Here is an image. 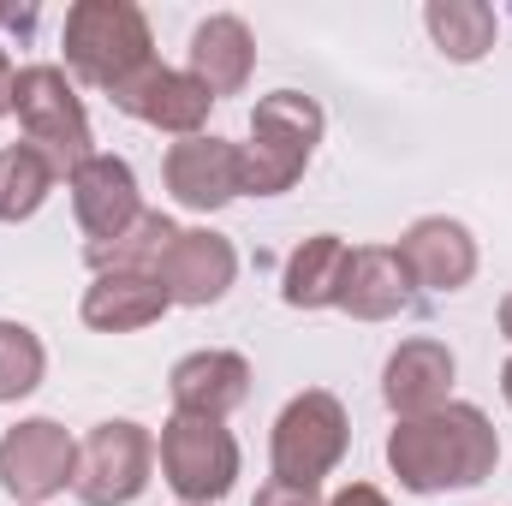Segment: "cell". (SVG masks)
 I'll return each mask as SVG.
<instances>
[{"mask_svg": "<svg viewBox=\"0 0 512 506\" xmlns=\"http://www.w3.org/2000/svg\"><path fill=\"white\" fill-rule=\"evenodd\" d=\"M501 459L495 423L477 405H441L423 417H399L387 435V465L411 495H441V489H477Z\"/></svg>", "mask_w": 512, "mask_h": 506, "instance_id": "obj_1", "label": "cell"}, {"mask_svg": "<svg viewBox=\"0 0 512 506\" xmlns=\"http://www.w3.org/2000/svg\"><path fill=\"white\" fill-rule=\"evenodd\" d=\"M60 48H66V66L84 84L108 90V96H120L143 66H155V54H149V18L131 0H78L66 12Z\"/></svg>", "mask_w": 512, "mask_h": 506, "instance_id": "obj_2", "label": "cell"}, {"mask_svg": "<svg viewBox=\"0 0 512 506\" xmlns=\"http://www.w3.org/2000/svg\"><path fill=\"white\" fill-rule=\"evenodd\" d=\"M322 143V108L298 90L262 96L251 114V143H245V191L251 197H280L298 185Z\"/></svg>", "mask_w": 512, "mask_h": 506, "instance_id": "obj_3", "label": "cell"}, {"mask_svg": "<svg viewBox=\"0 0 512 506\" xmlns=\"http://www.w3.org/2000/svg\"><path fill=\"white\" fill-rule=\"evenodd\" d=\"M12 114L24 126V143L42 149L54 161V173H66V179L96 155L90 114H84V102H78V90L66 84L60 66H24L18 84H12Z\"/></svg>", "mask_w": 512, "mask_h": 506, "instance_id": "obj_4", "label": "cell"}, {"mask_svg": "<svg viewBox=\"0 0 512 506\" xmlns=\"http://www.w3.org/2000/svg\"><path fill=\"white\" fill-rule=\"evenodd\" d=\"M161 477L179 501L191 506H215L233 477H239V441L221 417H191V411H173L161 423Z\"/></svg>", "mask_w": 512, "mask_h": 506, "instance_id": "obj_5", "label": "cell"}, {"mask_svg": "<svg viewBox=\"0 0 512 506\" xmlns=\"http://www.w3.org/2000/svg\"><path fill=\"white\" fill-rule=\"evenodd\" d=\"M346 405L322 387L298 393L280 417H274V477L280 483H298V489H316L340 459H346Z\"/></svg>", "mask_w": 512, "mask_h": 506, "instance_id": "obj_6", "label": "cell"}, {"mask_svg": "<svg viewBox=\"0 0 512 506\" xmlns=\"http://www.w3.org/2000/svg\"><path fill=\"white\" fill-rule=\"evenodd\" d=\"M149 465H155V441L143 423L114 417V423H96L84 441H78V465H72V489L84 506H126L143 495L149 483Z\"/></svg>", "mask_w": 512, "mask_h": 506, "instance_id": "obj_7", "label": "cell"}, {"mask_svg": "<svg viewBox=\"0 0 512 506\" xmlns=\"http://www.w3.org/2000/svg\"><path fill=\"white\" fill-rule=\"evenodd\" d=\"M72 465H78V447H72V435L54 417L12 423L0 435V489L12 501L36 506V501H48V495H60L72 483Z\"/></svg>", "mask_w": 512, "mask_h": 506, "instance_id": "obj_8", "label": "cell"}, {"mask_svg": "<svg viewBox=\"0 0 512 506\" xmlns=\"http://www.w3.org/2000/svg\"><path fill=\"white\" fill-rule=\"evenodd\" d=\"M167 191L185 209H227L245 191V149L227 137H179L167 149Z\"/></svg>", "mask_w": 512, "mask_h": 506, "instance_id": "obj_9", "label": "cell"}, {"mask_svg": "<svg viewBox=\"0 0 512 506\" xmlns=\"http://www.w3.org/2000/svg\"><path fill=\"white\" fill-rule=\"evenodd\" d=\"M233 274H239V251L221 233H209V227H179V239L167 245L161 268H155L167 304H191V310L227 298Z\"/></svg>", "mask_w": 512, "mask_h": 506, "instance_id": "obj_10", "label": "cell"}, {"mask_svg": "<svg viewBox=\"0 0 512 506\" xmlns=\"http://www.w3.org/2000/svg\"><path fill=\"white\" fill-rule=\"evenodd\" d=\"M209 102H215V96H209L191 72H173V66H161V60L143 66L126 90L114 96L120 114H131V120H143V126H155V131H173V137H203Z\"/></svg>", "mask_w": 512, "mask_h": 506, "instance_id": "obj_11", "label": "cell"}, {"mask_svg": "<svg viewBox=\"0 0 512 506\" xmlns=\"http://www.w3.org/2000/svg\"><path fill=\"white\" fill-rule=\"evenodd\" d=\"M72 209H78V227L90 233V245H102V239H120L131 221L143 215V203H137V173H131L120 155H90L72 179Z\"/></svg>", "mask_w": 512, "mask_h": 506, "instance_id": "obj_12", "label": "cell"}, {"mask_svg": "<svg viewBox=\"0 0 512 506\" xmlns=\"http://www.w3.org/2000/svg\"><path fill=\"white\" fill-rule=\"evenodd\" d=\"M399 262L411 274V286H429V292H459L471 274H477V245L459 221L447 215H423L405 227L399 239Z\"/></svg>", "mask_w": 512, "mask_h": 506, "instance_id": "obj_13", "label": "cell"}, {"mask_svg": "<svg viewBox=\"0 0 512 506\" xmlns=\"http://www.w3.org/2000/svg\"><path fill=\"white\" fill-rule=\"evenodd\" d=\"M167 393H173V411H191V417H227L251 399V364L239 352H191L173 364L167 376Z\"/></svg>", "mask_w": 512, "mask_h": 506, "instance_id": "obj_14", "label": "cell"}, {"mask_svg": "<svg viewBox=\"0 0 512 506\" xmlns=\"http://www.w3.org/2000/svg\"><path fill=\"white\" fill-rule=\"evenodd\" d=\"M453 352L441 340H405L382 370V399L399 417H423V411H441L447 393H453Z\"/></svg>", "mask_w": 512, "mask_h": 506, "instance_id": "obj_15", "label": "cell"}, {"mask_svg": "<svg viewBox=\"0 0 512 506\" xmlns=\"http://www.w3.org/2000/svg\"><path fill=\"white\" fill-rule=\"evenodd\" d=\"M251 66H256V42L245 30V18L233 12H215L191 30V78L221 102V96H239L251 84Z\"/></svg>", "mask_w": 512, "mask_h": 506, "instance_id": "obj_16", "label": "cell"}, {"mask_svg": "<svg viewBox=\"0 0 512 506\" xmlns=\"http://www.w3.org/2000/svg\"><path fill=\"white\" fill-rule=\"evenodd\" d=\"M340 310L358 322H387V316L411 310V274H405L399 251H387V245L352 251L346 280H340Z\"/></svg>", "mask_w": 512, "mask_h": 506, "instance_id": "obj_17", "label": "cell"}, {"mask_svg": "<svg viewBox=\"0 0 512 506\" xmlns=\"http://www.w3.org/2000/svg\"><path fill=\"white\" fill-rule=\"evenodd\" d=\"M167 292L155 274H96L84 292V322L102 334H137L149 322H161Z\"/></svg>", "mask_w": 512, "mask_h": 506, "instance_id": "obj_18", "label": "cell"}, {"mask_svg": "<svg viewBox=\"0 0 512 506\" xmlns=\"http://www.w3.org/2000/svg\"><path fill=\"white\" fill-rule=\"evenodd\" d=\"M346 262H352V245L340 233H316L304 239L292 262H286V304L292 310H328L340 304V280H346Z\"/></svg>", "mask_w": 512, "mask_h": 506, "instance_id": "obj_19", "label": "cell"}, {"mask_svg": "<svg viewBox=\"0 0 512 506\" xmlns=\"http://www.w3.org/2000/svg\"><path fill=\"white\" fill-rule=\"evenodd\" d=\"M173 239H179V227H173L161 209H143L120 239L84 245V256H90V268H96V274H155Z\"/></svg>", "mask_w": 512, "mask_h": 506, "instance_id": "obj_20", "label": "cell"}, {"mask_svg": "<svg viewBox=\"0 0 512 506\" xmlns=\"http://www.w3.org/2000/svg\"><path fill=\"white\" fill-rule=\"evenodd\" d=\"M423 24H429L435 48L447 60H459V66H471V60H483L495 48V12L483 0H429Z\"/></svg>", "mask_w": 512, "mask_h": 506, "instance_id": "obj_21", "label": "cell"}, {"mask_svg": "<svg viewBox=\"0 0 512 506\" xmlns=\"http://www.w3.org/2000/svg\"><path fill=\"white\" fill-rule=\"evenodd\" d=\"M54 161L30 143L0 149V221H30L42 209V197L54 191Z\"/></svg>", "mask_w": 512, "mask_h": 506, "instance_id": "obj_22", "label": "cell"}, {"mask_svg": "<svg viewBox=\"0 0 512 506\" xmlns=\"http://www.w3.org/2000/svg\"><path fill=\"white\" fill-rule=\"evenodd\" d=\"M48 352L24 322H0V399H24L42 387Z\"/></svg>", "mask_w": 512, "mask_h": 506, "instance_id": "obj_23", "label": "cell"}, {"mask_svg": "<svg viewBox=\"0 0 512 506\" xmlns=\"http://www.w3.org/2000/svg\"><path fill=\"white\" fill-rule=\"evenodd\" d=\"M251 506H322V495H316V489H298V483H280V477H274V483H262V489H256Z\"/></svg>", "mask_w": 512, "mask_h": 506, "instance_id": "obj_24", "label": "cell"}, {"mask_svg": "<svg viewBox=\"0 0 512 506\" xmlns=\"http://www.w3.org/2000/svg\"><path fill=\"white\" fill-rule=\"evenodd\" d=\"M328 506H387L382 489H370V483H352V489H340Z\"/></svg>", "mask_w": 512, "mask_h": 506, "instance_id": "obj_25", "label": "cell"}, {"mask_svg": "<svg viewBox=\"0 0 512 506\" xmlns=\"http://www.w3.org/2000/svg\"><path fill=\"white\" fill-rule=\"evenodd\" d=\"M12 84H18V72H12V54L0 48V120L12 114Z\"/></svg>", "mask_w": 512, "mask_h": 506, "instance_id": "obj_26", "label": "cell"}, {"mask_svg": "<svg viewBox=\"0 0 512 506\" xmlns=\"http://www.w3.org/2000/svg\"><path fill=\"white\" fill-rule=\"evenodd\" d=\"M30 18H36V6H24V12L18 6H0V24H30Z\"/></svg>", "mask_w": 512, "mask_h": 506, "instance_id": "obj_27", "label": "cell"}, {"mask_svg": "<svg viewBox=\"0 0 512 506\" xmlns=\"http://www.w3.org/2000/svg\"><path fill=\"white\" fill-rule=\"evenodd\" d=\"M501 334H507V340H512V292H507V298H501Z\"/></svg>", "mask_w": 512, "mask_h": 506, "instance_id": "obj_28", "label": "cell"}, {"mask_svg": "<svg viewBox=\"0 0 512 506\" xmlns=\"http://www.w3.org/2000/svg\"><path fill=\"white\" fill-rule=\"evenodd\" d=\"M501 393H507V405H512V358H507V370H501Z\"/></svg>", "mask_w": 512, "mask_h": 506, "instance_id": "obj_29", "label": "cell"}]
</instances>
